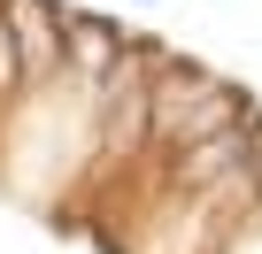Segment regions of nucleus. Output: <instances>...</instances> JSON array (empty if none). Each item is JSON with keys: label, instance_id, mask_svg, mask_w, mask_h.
I'll use <instances>...</instances> for the list:
<instances>
[{"label": "nucleus", "instance_id": "obj_1", "mask_svg": "<svg viewBox=\"0 0 262 254\" xmlns=\"http://www.w3.org/2000/svg\"><path fill=\"white\" fill-rule=\"evenodd\" d=\"M254 123V100L239 85H224L216 70L201 62H178L155 47V147L162 154H185V147H208V139H231Z\"/></svg>", "mask_w": 262, "mask_h": 254}, {"label": "nucleus", "instance_id": "obj_2", "mask_svg": "<svg viewBox=\"0 0 262 254\" xmlns=\"http://www.w3.org/2000/svg\"><path fill=\"white\" fill-rule=\"evenodd\" d=\"M131 8H162V0H131Z\"/></svg>", "mask_w": 262, "mask_h": 254}]
</instances>
